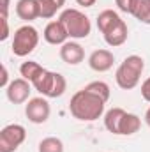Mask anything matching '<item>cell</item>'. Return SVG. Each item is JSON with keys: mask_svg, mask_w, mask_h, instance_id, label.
Instances as JSON below:
<instances>
[{"mask_svg": "<svg viewBox=\"0 0 150 152\" xmlns=\"http://www.w3.org/2000/svg\"><path fill=\"white\" fill-rule=\"evenodd\" d=\"M9 5H11V0H0V16L9 18Z\"/></svg>", "mask_w": 150, "mask_h": 152, "instance_id": "26", "label": "cell"}, {"mask_svg": "<svg viewBox=\"0 0 150 152\" xmlns=\"http://www.w3.org/2000/svg\"><path fill=\"white\" fill-rule=\"evenodd\" d=\"M60 58L69 64V66H78L83 62L85 58V50L78 44V42H64L60 48Z\"/></svg>", "mask_w": 150, "mask_h": 152, "instance_id": "10", "label": "cell"}, {"mask_svg": "<svg viewBox=\"0 0 150 152\" xmlns=\"http://www.w3.org/2000/svg\"><path fill=\"white\" fill-rule=\"evenodd\" d=\"M115 64V55L110 50H95L88 57V66L95 73H106Z\"/></svg>", "mask_w": 150, "mask_h": 152, "instance_id": "9", "label": "cell"}, {"mask_svg": "<svg viewBox=\"0 0 150 152\" xmlns=\"http://www.w3.org/2000/svg\"><path fill=\"white\" fill-rule=\"evenodd\" d=\"M141 97H143L147 103H150V76L141 83Z\"/></svg>", "mask_w": 150, "mask_h": 152, "instance_id": "25", "label": "cell"}, {"mask_svg": "<svg viewBox=\"0 0 150 152\" xmlns=\"http://www.w3.org/2000/svg\"><path fill=\"white\" fill-rule=\"evenodd\" d=\"M104 101L101 97H97L95 94L88 92V90H78L69 101V112L71 115L83 120V122H92L97 120L101 115L104 113Z\"/></svg>", "mask_w": 150, "mask_h": 152, "instance_id": "1", "label": "cell"}, {"mask_svg": "<svg viewBox=\"0 0 150 152\" xmlns=\"http://www.w3.org/2000/svg\"><path fill=\"white\" fill-rule=\"evenodd\" d=\"M50 113H51V108L44 97H34L25 106V115L32 124H44L50 118Z\"/></svg>", "mask_w": 150, "mask_h": 152, "instance_id": "6", "label": "cell"}, {"mask_svg": "<svg viewBox=\"0 0 150 152\" xmlns=\"http://www.w3.org/2000/svg\"><path fill=\"white\" fill-rule=\"evenodd\" d=\"M42 37H44V41H46L48 44H53V46L60 44V46H62L64 42H67L69 34H67L66 25H64L60 20H55V21H50V23L46 25V28H44V32H42Z\"/></svg>", "mask_w": 150, "mask_h": 152, "instance_id": "8", "label": "cell"}, {"mask_svg": "<svg viewBox=\"0 0 150 152\" xmlns=\"http://www.w3.org/2000/svg\"><path fill=\"white\" fill-rule=\"evenodd\" d=\"M131 14L138 21H141L145 25H150V0H134Z\"/></svg>", "mask_w": 150, "mask_h": 152, "instance_id": "17", "label": "cell"}, {"mask_svg": "<svg viewBox=\"0 0 150 152\" xmlns=\"http://www.w3.org/2000/svg\"><path fill=\"white\" fill-rule=\"evenodd\" d=\"M58 20L66 25L69 37H73V39L88 37V34H90V30H92V23H90L88 16L83 14V12L78 11V9H66V11L60 14Z\"/></svg>", "mask_w": 150, "mask_h": 152, "instance_id": "3", "label": "cell"}, {"mask_svg": "<svg viewBox=\"0 0 150 152\" xmlns=\"http://www.w3.org/2000/svg\"><path fill=\"white\" fill-rule=\"evenodd\" d=\"M127 36H129V30H127L125 21L122 20L115 28H111L108 34H104V41H106V44H108V46L117 48V46H122V44L127 41Z\"/></svg>", "mask_w": 150, "mask_h": 152, "instance_id": "13", "label": "cell"}, {"mask_svg": "<svg viewBox=\"0 0 150 152\" xmlns=\"http://www.w3.org/2000/svg\"><path fill=\"white\" fill-rule=\"evenodd\" d=\"M125 115V110L122 108H111L104 115V127L111 133V134H120V122L122 117Z\"/></svg>", "mask_w": 150, "mask_h": 152, "instance_id": "15", "label": "cell"}, {"mask_svg": "<svg viewBox=\"0 0 150 152\" xmlns=\"http://www.w3.org/2000/svg\"><path fill=\"white\" fill-rule=\"evenodd\" d=\"M39 152H64V143L57 136H48L39 142Z\"/></svg>", "mask_w": 150, "mask_h": 152, "instance_id": "19", "label": "cell"}, {"mask_svg": "<svg viewBox=\"0 0 150 152\" xmlns=\"http://www.w3.org/2000/svg\"><path fill=\"white\" fill-rule=\"evenodd\" d=\"M145 122H147V126L150 127V108L147 110V113H145Z\"/></svg>", "mask_w": 150, "mask_h": 152, "instance_id": "28", "label": "cell"}, {"mask_svg": "<svg viewBox=\"0 0 150 152\" xmlns=\"http://www.w3.org/2000/svg\"><path fill=\"white\" fill-rule=\"evenodd\" d=\"M140 127H141V120H140V117L134 113H127L122 117V122H120V134H125V136H129V134H134V133H138L140 131Z\"/></svg>", "mask_w": 150, "mask_h": 152, "instance_id": "16", "label": "cell"}, {"mask_svg": "<svg viewBox=\"0 0 150 152\" xmlns=\"http://www.w3.org/2000/svg\"><path fill=\"white\" fill-rule=\"evenodd\" d=\"M120 21H122V18L118 16L117 11L106 9V11L99 12V16H97V28H99V32L104 36V34H108L111 28H115Z\"/></svg>", "mask_w": 150, "mask_h": 152, "instance_id": "12", "label": "cell"}, {"mask_svg": "<svg viewBox=\"0 0 150 152\" xmlns=\"http://www.w3.org/2000/svg\"><path fill=\"white\" fill-rule=\"evenodd\" d=\"M133 2H134V0H115L117 7H118L122 12H127V14H131V9H133Z\"/></svg>", "mask_w": 150, "mask_h": 152, "instance_id": "23", "label": "cell"}, {"mask_svg": "<svg viewBox=\"0 0 150 152\" xmlns=\"http://www.w3.org/2000/svg\"><path fill=\"white\" fill-rule=\"evenodd\" d=\"M85 90H88V92H92V94H95L97 97H101L104 103H108V99H110V87H108V83H104V81H92V83H88L87 87H85Z\"/></svg>", "mask_w": 150, "mask_h": 152, "instance_id": "20", "label": "cell"}, {"mask_svg": "<svg viewBox=\"0 0 150 152\" xmlns=\"http://www.w3.org/2000/svg\"><path fill=\"white\" fill-rule=\"evenodd\" d=\"M30 81L25 80V78H16L9 83V87L5 88V94H7V99L12 103V104H23L27 101H30Z\"/></svg>", "mask_w": 150, "mask_h": 152, "instance_id": "7", "label": "cell"}, {"mask_svg": "<svg viewBox=\"0 0 150 152\" xmlns=\"http://www.w3.org/2000/svg\"><path fill=\"white\" fill-rule=\"evenodd\" d=\"M16 14L23 21H34V20L41 18L39 0H18V4H16Z\"/></svg>", "mask_w": 150, "mask_h": 152, "instance_id": "11", "label": "cell"}, {"mask_svg": "<svg viewBox=\"0 0 150 152\" xmlns=\"http://www.w3.org/2000/svg\"><path fill=\"white\" fill-rule=\"evenodd\" d=\"M53 2H55V4H57V5H58L60 9H62V7L66 5V0H53Z\"/></svg>", "mask_w": 150, "mask_h": 152, "instance_id": "29", "label": "cell"}, {"mask_svg": "<svg viewBox=\"0 0 150 152\" xmlns=\"http://www.w3.org/2000/svg\"><path fill=\"white\" fill-rule=\"evenodd\" d=\"M95 2L97 0H76V4L81 7H92V5H95Z\"/></svg>", "mask_w": 150, "mask_h": 152, "instance_id": "27", "label": "cell"}, {"mask_svg": "<svg viewBox=\"0 0 150 152\" xmlns=\"http://www.w3.org/2000/svg\"><path fill=\"white\" fill-rule=\"evenodd\" d=\"M39 5H41V18L44 20H51L57 14V11H60V7L53 0H39Z\"/></svg>", "mask_w": 150, "mask_h": 152, "instance_id": "21", "label": "cell"}, {"mask_svg": "<svg viewBox=\"0 0 150 152\" xmlns=\"http://www.w3.org/2000/svg\"><path fill=\"white\" fill-rule=\"evenodd\" d=\"M27 131L20 124H9L0 131V152H14L25 142Z\"/></svg>", "mask_w": 150, "mask_h": 152, "instance_id": "5", "label": "cell"}, {"mask_svg": "<svg viewBox=\"0 0 150 152\" xmlns=\"http://www.w3.org/2000/svg\"><path fill=\"white\" fill-rule=\"evenodd\" d=\"M55 76H57V73L44 69L42 75H39L37 78L32 81V87L37 90L39 94H42L44 97H50V92H51L53 83H55Z\"/></svg>", "mask_w": 150, "mask_h": 152, "instance_id": "14", "label": "cell"}, {"mask_svg": "<svg viewBox=\"0 0 150 152\" xmlns=\"http://www.w3.org/2000/svg\"><path fill=\"white\" fill-rule=\"evenodd\" d=\"M9 83H11V81H9L7 67H5V66H2V67H0V87H2V88H7V87H9Z\"/></svg>", "mask_w": 150, "mask_h": 152, "instance_id": "24", "label": "cell"}, {"mask_svg": "<svg viewBox=\"0 0 150 152\" xmlns=\"http://www.w3.org/2000/svg\"><path fill=\"white\" fill-rule=\"evenodd\" d=\"M9 18L7 16H0V41H5L9 37Z\"/></svg>", "mask_w": 150, "mask_h": 152, "instance_id": "22", "label": "cell"}, {"mask_svg": "<svg viewBox=\"0 0 150 152\" xmlns=\"http://www.w3.org/2000/svg\"><path fill=\"white\" fill-rule=\"evenodd\" d=\"M42 71H44V67H42L39 62H36V60H27V62H23L21 67H20V75H21V78L28 80L30 83H32L39 75H42Z\"/></svg>", "mask_w": 150, "mask_h": 152, "instance_id": "18", "label": "cell"}, {"mask_svg": "<svg viewBox=\"0 0 150 152\" xmlns=\"http://www.w3.org/2000/svg\"><path fill=\"white\" fill-rule=\"evenodd\" d=\"M39 44V32L32 25H23L14 32L12 37V53L16 57H27L30 55Z\"/></svg>", "mask_w": 150, "mask_h": 152, "instance_id": "4", "label": "cell"}, {"mask_svg": "<svg viewBox=\"0 0 150 152\" xmlns=\"http://www.w3.org/2000/svg\"><path fill=\"white\" fill-rule=\"evenodd\" d=\"M145 69V60L140 55H129L124 58V62L117 69V85L122 90H131L140 83V76Z\"/></svg>", "mask_w": 150, "mask_h": 152, "instance_id": "2", "label": "cell"}]
</instances>
